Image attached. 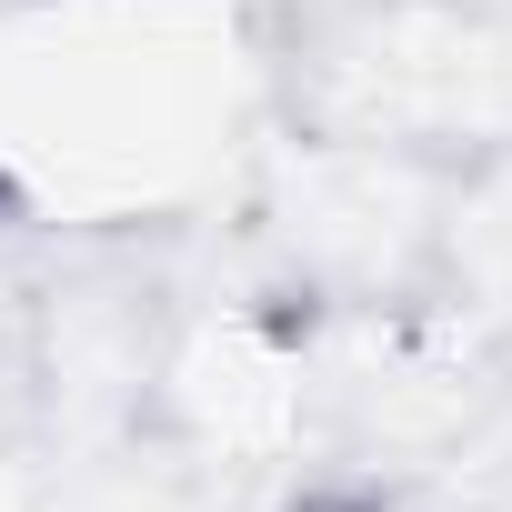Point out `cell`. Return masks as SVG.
Listing matches in <instances>:
<instances>
[{
    "label": "cell",
    "mask_w": 512,
    "mask_h": 512,
    "mask_svg": "<svg viewBox=\"0 0 512 512\" xmlns=\"http://www.w3.org/2000/svg\"><path fill=\"white\" fill-rule=\"evenodd\" d=\"M292 512H382V502H362V492H312V502H292Z\"/></svg>",
    "instance_id": "cell-1"
},
{
    "label": "cell",
    "mask_w": 512,
    "mask_h": 512,
    "mask_svg": "<svg viewBox=\"0 0 512 512\" xmlns=\"http://www.w3.org/2000/svg\"><path fill=\"white\" fill-rule=\"evenodd\" d=\"M0 211H11V181H0Z\"/></svg>",
    "instance_id": "cell-2"
}]
</instances>
